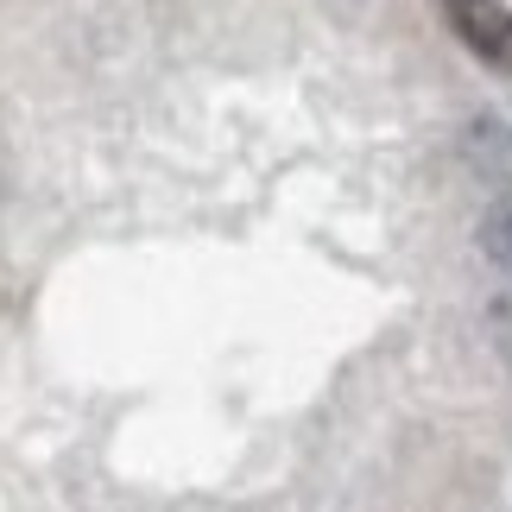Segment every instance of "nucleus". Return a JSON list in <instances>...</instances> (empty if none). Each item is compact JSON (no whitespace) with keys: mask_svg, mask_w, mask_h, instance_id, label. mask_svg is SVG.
<instances>
[{"mask_svg":"<svg viewBox=\"0 0 512 512\" xmlns=\"http://www.w3.org/2000/svg\"><path fill=\"white\" fill-rule=\"evenodd\" d=\"M481 253L494 260L500 272H512V190H500L481 215Z\"/></svg>","mask_w":512,"mask_h":512,"instance_id":"obj_3","label":"nucleus"},{"mask_svg":"<svg viewBox=\"0 0 512 512\" xmlns=\"http://www.w3.org/2000/svg\"><path fill=\"white\" fill-rule=\"evenodd\" d=\"M462 152H468V165H475V177H481V184L512 190V127H506V121H494V114H481V121L462 133Z\"/></svg>","mask_w":512,"mask_h":512,"instance_id":"obj_2","label":"nucleus"},{"mask_svg":"<svg viewBox=\"0 0 512 512\" xmlns=\"http://www.w3.org/2000/svg\"><path fill=\"white\" fill-rule=\"evenodd\" d=\"M449 26L462 32L468 51H481L487 64H506L512 57V13L500 7V0H443Z\"/></svg>","mask_w":512,"mask_h":512,"instance_id":"obj_1","label":"nucleus"}]
</instances>
